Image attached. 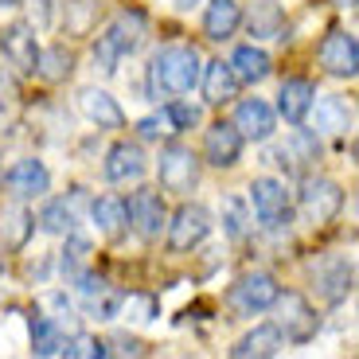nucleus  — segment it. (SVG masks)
<instances>
[{
	"mask_svg": "<svg viewBox=\"0 0 359 359\" xmlns=\"http://www.w3.org/2000/svg\"><path fill=\"white\" fill-rule=\"evenodd\" d=\"M109 184H129V180H141L149 172V156H144L141 141H117L109 144L106 164H102Z\"/></svg>",
	"mask_w": 359,
	"mask_h": 359,
	"instance_id": "16",
	"label": "nucleus"
},
{
	"mask_svg": "<svg viewBox=\"0 0 359 359\" xmlns=\"http://www.w3.org/2000/svg\"><path fill=\"white\" fill-rule=\"evenodd\" d=\"M63 355H71V359H106V355H109V348L98 340V336L79 332V336H67Z\"/></svg>",
	"mask_w": 359,
	"mask_h": 359,
	"instance_id": "35",
	"label": "nucleus"
},
{
	"mask_svg": "<svg viewBox=\"0 0 359 359\" xmlns=\"http://www.w3.org/2000/svg\"><path fill=\"white\" fill-rule=\"evenodd\" d=\"M199 71H203V59H199L196 47L188 43H172L161 47L149 63V82H153V94L164 98H180V94H191L199 86Z\"/></svg>",
	"mask_w": 359,
	"mask_h": 359,
	"instance_id": "1",
	"label": "nucleus"
},
{
	"mask_svg": "<svg viewBox=\"0 0 359 359\" xmlns=\"http://www.w3.org/2000/svg\"><path fill=\"white\" fill-rule=\"evenodd\" d=\"M254 226V211H250V199L243 196H226L223 199V231L231 234L234 243H243Z\"/></svg>",
	"mask_w": 359,
	"mask_h": 359,
	"instance_id": "31",
	"label": "nucleus"
},
{
	"mask_svg": "<svg viewBox=\"0 0 359 359\" xmlns=\"http://www.w3.org/2000/svg\"><path fill=\"white\" fill-rule=\"evenodd\" d=\"M273 156H278V164L285 172L305 176V172L320 161V137H316L313 129H293V133L278 144V153H273Z\"/></svg>",
	"mask_w": 359,
	"mask_h": 359,
	"instance_id": "15",
	"label": "nucleus"
},
{
	"mask_svg": "<svg viewBox=\"0 0 359 359\" xmlns=\"http://www.w3.org/2000/svg\"><path fill=\"white\" fill-rule=\"evenodd\" d=\"M36 223H39V231H47V234H71L74 226H79V211H74L67 199H51V203H43Z\"/></svg>",
	"mask_w": 359,
	"mask_h": 359,
	"instance_id": "32",
	"label": "nucleus"
},
{
	"mask_svg": "<svg viewBox=\"0 0 359 359\" xmlns=\"http://www.w3.org/2000/svg\"><path fill=\"white\" fill-rule=\"evenodd\" d=\"M0 55L16 74H36L39 63V39L32 24H8L0 27Z\"/></svg>",
	"mask_w": 359,
	"mask_h": 359,
	"instance_id": "7",
	"label": "nucleus"
},
{
	"mask_svg": "<svg viewBox=\"0 0 359 359\" xmlns=\"http://www.w3.org/2000/svg\"><path fill=\"white\" fill-rule=\"evenodd\" d=\"M67 348V332L63 324H55L51 316H32V351L39 359H51V355H63Z\"/></svg>",
	"mask_w": 359,
	"mask_h": 359,
	"instance_id": "29",
	"label": "nucleus"
},
{
	"mask_svg": "<svg viewBox=\"0 0 359 359\" xmlns=\"http://www.w3.org/2000/svg\"><path fill=\"white\" fill-rule=\"evenodd\" d=\"M102 36L121 51V59H126V55L141 51V43L149 39V20H144V12H137V8H121L114 20H109V27L102 32Z\"/></svg>",
	"mask_w": 359,
	"mask_h": 359,
	"instance_id": "18",
	"label": "nucleus"
},
{
	"mask_svg": "<svg viewBox=\"0 0 359 359\" xmlns=\"http://www.w3.org/2000/svg\"><path fill=\"white\" fill-rule=\"evenodd\" d=\"M74 285H79L82 305H86V313L94 316V320H114V316L121 313V305H126V297L117 293V289H109L102 278H94V269H86Z\"/></svg>",
	"mask_w": 359,
	"mask_h": 359,
	"instance_id": "19",
	"label": "nucleus"
},
{
	"mask_svg": "<svg viewBox=\"0 0 359 359\" xmlns=\"http://www.w3.org/2000/svg\"><path fill=\"white\" fill-rule=\"evenodd\" d=\"M172 4H176L180 12H191V8H196V4H199V0H172Z\"/></svg>",
	"mask_w": 359,
	"mask_h": 359,
	"instance_id": "41",
	"label": "nucleus"
},
{
	"mask_svg": "<svg viewBox=\"0 0 359 359\" xmlns=\"http://www.w3.org/2000/svg\"><path fill=\"white\" fill-rule=\"evenodd\" d=\"M273 309H278V328H281V336H285V344L316 340V332H320V316H316V309L309 305L301 293H278Z\"/></svg>",
	"mask_w": 359,
	"mask_h": 359,
	"instance_id": "5",
	"label": "nucleus"
},
{
	"mask_svg": "<svg viewBox=\"0 0 359 359\" xmlns=\"http://www.w3.org/2000/svg\"><path fill=\"white\" fill-rule=\"evenodd\" d=\"M243 24L250 27L254 39H285V8L278 0H254Z\"/></svg>",
	"mask_w": 359,
	"mask_h": 359,
	"instance_id": "25",
	"label": "nucleus"
},
{
	"mask_svg": "<svg viewBox=\"0 0 359 359\" xmlns=\"http://www.w3.org/2000/svg\"><path fill=\"white\" fill-rule=\"evenodd\" d=\"M129 226H133L141 238H161L164 223H168V207H164V196L156 188H137L133 199H129Z\"/></svg>",
	"mask_w": 359,
	"mask_h": 359,
	"instance_id": "8",
	"label": "nucleus"
},
{
	"mask_svg": "<svg viewBox=\"0 0 359 359\" xmlns=\"http://www.w3.org/2000/svg\"><path fill=\"white\" fill-rule=\"evenodd\" d=\"M79 109L90 126L109 129V133H114V129H126V109L117 106V98L109 90H98V86L79 90Z\"/></svg>",
	"mask_w": 359,
	"mask_h": 359,
	"instance_id": "17",
	"label": "nucleus"
},
{
	"mask_svg": "<svg viewBox=\"0 0 359 359\" xmlns=\"http://www.w3.org/2000/svg\"><path fill=\"white\" fill-rule=\"evenodd\" d=\"M211 223H215V219H211V211H207L203 203H184L176 215L164 223V226H168V246L176 254L196 250L207 234H211Z\"/></svg>",
	"mask_w": 359,
	"mask_h": 359,
	"instance_id": "6",
	"label": "nucleus"
},
{
	"mask_svg": "<svg viewBox=\"0 0 359 359\" xmlns=\"http://www.w3.org/2000/svg\"><path fill=\"white\" fill-rule=\"evenodd\" d=\"M250 211L262 219V226H281L289 223V191L281 180L258 176L250 184Z\"/></svg>",
	"mask_w": 359,
	"mask_h": 359,
	"instance_id": "9",
	"label": "nucleus"
},
{
	"mask_svg": "<svg viewBox=\"0 0 359 359\" xmlns=\"http://www.w3.org/2000/svg\"><path fill=\"white\" fill-rule=\"evenodd\" d=\"M47 309H51V320L55 324H63V320H74V305H71V297L67 293H47Z\"/></svg>",
	"mask_w": 359,
	"mask_h": 359,
	"instance_id": "39",
	"label": "nucleus"
},
{
	"mask_svg": "<svg viewBox=\"0 0 359 359\" xmlns=\"http://www.w3.org/2000/svg\"><path fill=\"white\" fill-rule=\"evenodd\" d=\"M164 109H168V117L176 121V129H191V126H199V117H203L199 106H188V102H168Z\"/></svg>",
	"mask_w": 359,
	"mask_h": 359,
	"instance_id": "38",
	"label": "nucleus"
},
{
	"mask_svg": "<svg viewBox=\"0 0 359 359\" xmlns=\"http://www.w3.org/2000/svg\"><path fill=\"white\" fill-rule=\"evenodd\" d=\"M281 348H285V336H281L278 324H258V328H250L243 340L234 344L231 355L234 359H269V355H278Z\"/></svg>",
	"mask_w": 359,
	"mask_h": 359,
	"instance_id": "24",
	"label": "nucleus"
},
{
	"mask_svg": "<svg viewBox=\"0 0 359 359\" xmlns=\"http://www.w3.org/2000/svg\"><path fill=\"white\" fill-rule=\"evenodd\" d=\"M243 141H269L278 129V109L269 106L266 98H243L234 106V121H231Z\"/></svg>",
	"mask_w": 359,
	"mask_h": 359,
	"instance_id": "14",
	"label": "nucleus"
},
{
	"mask_svg": "<svg viewBox=\"0 0 359 359\" xmlns=\"http://www.w3.org/2000/svg\"><path fill=\"white\" fill-rule=\"evenodd\" d=\"M309 285L324 305H340L355 285V262L348 254H324L309 266Z\"/></svg>",
	"mask_w": 359,
	"mask_h": 359,
	"instance_id": "2",
	"label": "nucleus"
},
{
	"mask_svg": "<svg viewBox=\"0 0 359 359\" xmlns=\"http://www.w3.org/2000/svg\"><path fill=\"white\" fill-rule=\"evenodd\" d=\"M344 207V188L328 176H316V180H305L301 188V211H305L309 223H328V219L340 215Z\"/></svg>",
	"mask_w": 359,
	"mask_h": 359,
	"instance_id": "10",
	"label": "nucleus"
},
{
	"mask_svg": "<svg viewBox=\"0 0 359 359\" xmlns=\"http://www.w3.org/2000/svg\"><path fill=\"white\" fill-rule=\"evenodd\" d=\"M117 63H121V51H117L106 36H98V43H94V67H98L102 74H117Z\"/></svg>",
	"mask_w": 359,
	"mask_h": 359,
	"instance_id": "37",
	"label": "nucleus"
},
{
	"mask_svg": "<svg viewBox=\"0 0 359 359\" xmlns=\"http://www.w3.org/2000/svg\"><path fill=\"white\" fill-rule=\"evenodd\" d=\"M316 102V86L309 79H285L278 90V114L285 117L289 126H301L309 114H313Z\"/></svg>",
	"mask_w": 359,
	"mask_h": 359,
	"instance_id": "22",
	"label": "nucleus"
},
{
	"mask_svg": "<svg viewBox=\"0 0 359 359\" xmlns=\"http://www.w3.org/2000/svg\"><path fill=\"white\" fill-rule=\"evenodd\" d=\"M199 86H203L207 106H226V102L238 98V79H234L231 63H223V59L203 63V71H199Z\"/></svg>",
	"mask_w": 359,
	"mask_h": 359,
	"instance_id": "21",
	"label": "nucleus"
},
{
	"mask_svg": "<svg viewBox=\"0 0 359 359\" xmlns=\"http://www.w3.org/2000/svg\"><path fill=\"white\" fill-rule=\"evenodd\" d=\"M320 67L332 79H355L359 71V43L351 32H344V27H336V32H328L320 43Z\"/></svg>",
	"mask_w": 359,
	"mask_h": 359,
	"instance_id": "12",
	"label": "nucleus"
},
{
	"mask_svg": "<svg viewBox=\"0 0 359 359\" xmlns=\"http://www.w3.org/2000/svg\"><path fill=\"white\" fill-rule=\"evenodd\" d=\"M243 27V4L238 0H211L203 8V36L211 43H226Z\"/></svg>",
	"mask_w": 359,
	"mask_h": 359,
	"instance_id": "20",
	"label": "nucleus"
},
{
	"mask_svg": "<svg viewBox=\"0 0 359 359\" xmlns=\"http://www.w3.org/2000/svg\"><path fill=\"white\" fill-rule=\"evenodd\" d=\"M278 293H281L278 278H273V273H262V269H254V273H243V278L231 285V293H226V305H231L238 316H258V313H266V309H273Z\"/></svg>",
	"mask_w": 359,
	"mask_h": 359,
	"instance_id": "4",
	"label": "nucleus"
},
{
	"mask_svg": "<svg viewBox=\"0 0 359 359\" xmlns=\"http://www.w3.org/2000/svg\"><path fill=\"white\" fill-rule=\"evenodd\" d=\"M243 144H246L243 133L231 121H215L203 133V161L211 168H234V164L243 161Z\"/></svg>",
	"mask_w": 359,
	"mask_h": 359,
	"instance_id": "13",
	"label": "nucleus"
},
{
	"mask_svg": "<svg viewBox=\"0 0 359 359\" xmlns=\"http://www.w3.org/2000/svg\"><path fill=\"white\" fill-rule=\"evenodd\" d=\"M137 133H141V141H161V137H176V121L168 117V109H161V114L153 117H141L137 121Z\"/></svg>",
	"mask_w": 359,
	"mask_h": 359,
	"instance_id": "36",
	"label": "nucleus"
},
{
	"mask_svg": "<svg viewBox=\"0 0 359 359\" xmlns=\"http://www.w3.org/2000/svg\"><path fill=\"white\" fill-rule=\"evenodd\" d=\"M117 351H126V355H141V351H144V344L141 340H129V336H117Z\"/></svg>",
	"mask_w": 359,
	"mask_h": 359,
	"instance_id": "40",
	"label": "nucleus"
},
{
	"mask_svg": "<svg viewBox=\"0 0 359 359\" xmlns=\"http://www.w3.org/2000/svg\"><path fill=\"white\" fill-rule=\"evenodd\" d=\"M90 219H94V226H98V234H106V238H121V234L129 231V207L121 196H98L94 203H90Z\"/></svg>",
	"mask_w": 359,
	"mask_h": 359,
	"instance_id": "26",
	"label": "nucleus"
},
{
	"mask_svg": "<svg viewBox=\"0 0 359 359\" xmlns=\"http://www.w3.org/2000/svg\"><path fill=\"white\" fill-rule=\"evenodd\" d=\"M156 176H161V188L172 196H188L199 184V156L191 153L188 144H164L161 156H156Z\"/></svg>",
	"mask_w": 359,
	"mask_h": 359,
	"instance_id": "3",
	"label": "nucleus"
},
{
	"mask_svg": "<svg viewBox=\"0 0 359 359\" xmlns=\"http://www.w3.org/2000/svg\"><path fill=\"white\" fill-rule=\"evenodd\" d=\"M24 0H0V8H20Z\"/></svg>",
	"mask_w": 359,
	"mask_h": 359,
	"instance_id": "42",
	"label": "nucleus"
},
{
	"mask_svg": "<svg viewBox=\"0 0 359 359\" xmlns=\"http://www.w3.org/2000/svg\"><path fill=\"white\" fill-rule=\"evenodd\" d=\"M4 188L12 199H43L51 191V168L36 156H24L4 172Z\"/></svg>",
	"mask_w": 359,
	"mask_h": 359,
	"instance_id": "11",
	"label": "nucleus"
},
{
	"mask_svg": "<svg viewBox=\"0 0 359 359\" xmlns=\"http://www.w3.org/2000/svg\"><path fill=\"white\" fill-rule=\"evenodd\" d=\"M316 106V133H332V137H344L355 129V109L340 98V94H328V98L313 102Z\"/></svg>",
	"mask_w": 359,
	"mask_h": 359,
	"instance_id": "27",
	"label": "nucleus"
},
{
	"mask_svg": "<svg viewBox=\"0 0 359 359\" xmlns=\"http://www.w3.org/2000/svg\"><path fill=\"white\" fill-rule=\"evenodd\" d=\"M59 266H63V278L71 281H79L82 273H86L90 269V243L86 238H82V234H67V246H63V262H59Z\"/></svg>",
	"mask_w": 359,
	"mask_h": 359,
	"instance_id": "34",
	"label": "nucleus"
},
{
	"mask_svg": "<svg viewBox=\"0 0 359 359\" xmlns=\"http://www.w3.org/2000/svg\"><path fill=\"white\" fill-rule=\"evenodd\" d=\"M231 71H234V79H238V86H258V82L269 79L273 63H269V55L262 51V47L243 43L238 51L231 55Z\"/></svg>",
	"mask_w": 359,
	"mask_h": 359,
	"instance_id": "28",
	"label": "nucleus"
},
{
	"mask_svg": "<svg viewBox=\"0 0 359 359\" xmlns=\"http://www.w3.org/2000/svg\"><path fill=\"white\" fill-rule=\"evenodd\" d=\"M32 231H36V215L27 211L24 199H12V203L0 207V243L8 250H24Z\"/></svg>",
	"mask_w": 359,
	"mask_h": 359,
	"instance_id": "23",
	"label": "nucleus"
},
{
	"mask_svg": "<svg viewBox=\"0 0 359 359\" xmlns=\"http://www.w3.org/2000/svg\"><path fill=\"white\" fill-rule=\"evenodd\" d=\"M74 71V55L67 51L63 43H55V47H39V63H36V74L47 82H63L71 79Z\"/></svg>",
	"mask_w": 359,
	"mask_h": 359,
	"instance_id": "30",
	"label": "nucleus"
},
{
	"mask_svg": "<svg viewBox=\"0 0 359 359\" xmlns=\"http://www.w3.org/2000/svg\"><path fill=\"white\" fill-rule=\"evenodd\" d=\"M63 24H67V36H90L94 24H98V4L94 0H67Z\"/></svg>",
	"mask_w": 359,
	"mask_h": 359,
	"instance_id": "33",
	"label": "nucleus"
}]
</instances>
